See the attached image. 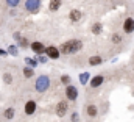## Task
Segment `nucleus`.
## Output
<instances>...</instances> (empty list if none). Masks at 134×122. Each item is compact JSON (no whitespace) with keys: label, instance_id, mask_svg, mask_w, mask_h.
I'll return each mask as SVG.
<instances>
[{"label":"nucleus","instance_id":"f257e3e1","mask_svg":"<svg viewBox=\"0 0 134 122\" xmlns=\"http://www.w3.org/2000/svg\"><path fill=\"white\" fill-rule=\"evenodd\" d=\"M81 49H83V42H81V41H78V39H70V41H67V42H64V44L61 45V53H64V55H72V53L80 52Z\"/></svg>","mask_w":134,"mask_h":122},{"label":"nucleus","instance_id":"f03ea898","mask_svg":"<svg viewBox=\"0 0 134 122\" xmlns=\"http://www.w3.org/2000/svg\"><path fill=\"white\" fill-rule=\"evenodd\" d=\"M34 88L37 92H45L50 88V78L48 75H39L36 78V83H34Z\"/></svg>","mask_w":134,"mask_h":122},{"label":"nucleus","instance_id":"7ed1b4c3","mask_svg":"<svg viewBox=\"0 0 134 122\" xmlns=\"http://www.w3.org/2000/svg\"><path fill=\"white\" fill-rule=\"evenodd\" d=\"M41 8V0H25V9L28 13H37Z\"/></svg>","mask_w":134,"mask_h":122},{"label":"nucleus","instance_id":"20e7f679","mask_svg":"<svg viewBox=\"0 0 134 122\" xmlns=\"http://www.w3.org/2000/svg\"><path fill=\"white\" fill-rule=\"evenodd\" d=\"M44 52H45L47 58H50V60H58L59 58V50L55 45H48L47 49H44Z\"/></svg>","mask_w":134,"mask_h":122},{"label":"nucleus","instance_id":"39448f33","mask_svg":"<svg viewBox=\"0 0 134 122\" xmlns=\"http://www.w3.org/2000/svg\"><path fill=\"white\" fill-rule=\"evenodd\" d=\"M66 95H67V100H76L78 97V89L72 85H66Z\"/></svg>","mask_w":134,"mask_h":122},{"label":"nucleus","instance_id":"423d86ee","mask_svg":"<svg viewBox=\"0 0 134 122\" xmlns=\"http://www.w3.org/2000/svg\"><path fill=\"white\" fill-rule=\"evenodd\" d=\"M123 31H125V33H128V34L134 31V19H133V17L125 19V22H123Z\"/></svg>","mask_w":134,"mask_h":122},{"label":"nucleus","instance_id":"0eeeda50","mask_svg":"<svg viewBox=\"0 0 134 122\" xmlns=\"http://www.w3.org/2000/svg\"><path fill=\"white\" fill-rule=\"evenodd\" d=\"M30 47H31V50H33L34 53H37V55H41V53H44V44L42 42H39V41H34L30 44Z\"/></svg>","mask_w":134,"mask_h":122},{"label":"nucleus","instance_id":"6e6552de","mask_svg":"<svg viewBox=\"0 0 134 122\" xmlns=\"http://www.w3.org/2000/svg\"><path fill=\"white\" fill-rule=\"evenodd\" d=\"M66 113H67V102H59L56 105V114L59 118H63V116H66Z\"/></svg>","mask_w":134,"mask_h":122},{"label":"nucleus","instance_id":"1a4fd4ad","mask_svg":"<svg viewBox=\"0 0 134 122\" xmlns=\"http://www.w3.org/2000/svg\"><path fill=\"white\" fill-rule=\"evenodd\" d=\"M34 111H36V102L34 100H28L25 103V114L31 116V114H34Z\"/></svg>","mask_w":134,"mask_h":122},{"label":"nucleus","instance_id":"9d476101","mask_svg":"<svg viewBox=\"0 0 134 122\" xmlns=\"http://www.w3.org/2000/svg\"><path fill=\"white\" fill-rule=\"evenodd\" d=\"M103 82H104L103 75H95V77H92V80L89 82V85H91L92 88H98V86L103 85Z\"/></svg>","mask_w":134,"mask_h":122},{"label":"nucleus","instance_id":"9b49d317","mask_svg":"<svg viewBox=\"0 0 134 122\" xmlns=\"http://www.w3.org/2000/svg\"><path fill=\"white\" fill-rule=\"evenodd\" d=\"M69 17H70L72 22H80V19H81V13H80L78 9H72L70 14H69Z\"/></svg>","mask_w":134,"mask_h":122},{"label":"nucleus","instance_id":"f8f14e48","mask_svg":"<svg viewBox=\"0 0 134 122\" xmlns=\"http://www.w3.org/2000/svg\"><path fill=\"white\" fill-rule=\"evenodd\" d=\"M59 6H61V0H50V3H48V9L50 11H58Z\"/></svg>","mask_w":134,"mask_h":122},{"label":"nucleus","instance_id":"ddd939ff","mask_svg":"<svg viewBox=\"0 0 134 122\" xmlns=\"http://www.w3.org/2000/svg\"><path fill=\"white\" fill-rule=\"evenodd\" d=\"M86 113H87V116L95 118V116H97V113H98V110H97V106H95V105H89V106L86 108Z\"/></svg>","mask_w":134,"mask_h":122},{"label":"nucleus","instance_id":"4468645a","mask_svg":"<svg viewBox=\"0 0 134 122\" xmlns=\"http://www.w3.org/2000/svg\"><path fill=\"white\" fill-rule=\"evenodd\" d=\"M101 63H103V58L98 57V55H97V57H91V58H89V64H91V66H98V64H101Z\"/></svg>","mask_w":134,"mask_h":122},{"label":"nucleus","instance_id":"2eb2a0df","mask_svg":"<svg viewBox=\"0 0 134 122\" xmlns=\"http://www.w3.org/2000/svg\"><path fill=\"white\" fill-rule=\"evenodd\" d=\"M33 75H34V67L27 66V67L24 69V77H25V78H31Z\"/></svg>","mask_w":134,"mask_h":122},{"label":"nucleus","instance_id":"dca6fc26","mask_svg":"<svg viewBox=\"0 0 134 122\" xmlns=\"http://www.w3.org/2000/svg\"><path fill=\"white\" fill-rule=\"evenodd\" d=\"M101 31H103V27H101L100 22H97V24L92 25V33L94 34H101Z\"/></svg>","mask_w":134,"mask_h":122},{"label":"nucleus","instance_id":"f3484780","mask_svg":"<svg viewBox=\"0 0 134 122\" xmlns=\"http://www.w3.org/2000/svg\"><path fill=\"white\" fill-rule=\"evenodd\" d=\"M80 82H81V85H86L89 82V72H83L80 75Z\"/></svg>","mask_w":134,"mask_h":122},{"label":"nucleus","instance_id":"a211bd4d","mask_svg":"<svg viewBox=\"0 0 134 122\" xmlns=\"http://www.w3.org/2000/svg\"><path fill=\"white\" fill-rule=\"evenodd\" d=\"M5 118L11 121V119L14 118V108H6V110H5Z\"/></svg>","mask_w":134,"mask_h":122},{"label":"nucleus","instance_id":"6ab92c4d","mask_svg":"<svg viewBox=\"0 0 134 122\" xmlns=\"http://www.w3.org/2000/svg\"><path fill=\"white\" fill-rule=\"evenodd\" d=\"M25 63H27L30 67H34V66L37 64V61H34L33 58H30V57H27V58H25Z\"/></svg>","mask_w":134,"mask_h":122},{"label":"nucleus","instance_id":"aec40b11","mask_svg":"<svg viewBox=\"0 0 134 122\" xmlns=\"http://www.w3.org/2000/svg\"><path fill=\"white\" fill-rule=\"evenodd\" d=\"M8 53H11L13 57H17V53H19V50L16 49V45H9V52Z\"/></svg>","mask_w":134,"mask_h":122},{"label":"nucleus","instance_id":"412c9836","mask_svg":"<svg viewBox=\"0 0 134 122\" xmlns=\"http://www.w3.org/2000/svg\"><path fill=\"white\" fill-rule=\"evenodd\" d=\"M6 3H8V6H13V8H16V6L20 3V0H6Z\"/></svg>","mask_w":134,"mask_h":122},{"label":"nucleus","instance_id":"4be33fe9","mask_svg":"<svg viewBox=\"0 0 134 122\" xmlns=\"http://www.w3.org/2000/svg\"><path fill=\"white\" fill-rule=\"evenodd\" d=\"M3 80H5V82H6V83H8V85H9V83H11V82H13V77H11V75H9V74H5V75H3Z\"/></svg>","mask_w":134,"mask_h":122},{"label":"nucleus","instance_id":"5701e85b","mask_svg":"<svg viewBox=\"0 0 134 122\" xmlns=\"http://www.w3.org/2000/svg\"><path fill=\"white\" fill-rule=\"evenodd\" d=\"M61 82H63L64 85L70 83V77H69V75H61Z\"/></svg>","mask_w":134,"mask_h":122},{"label":"nucleus","instance_id":"b1692460","mask_svg":"<svg viewBox=\"0 0 134 122\" xmlns=\"http://www.w3.org/2000/svg\"><path fill=\"white\" fill-rule=\"evenodd\" d=\"M120 41H122L120 34H112V42H120Z\"/></svg>","mask_w":134,"mask_h":122},{"label":"nucleus","instance_id":"393cba45","mask_svg":"<svg viewBox=\"0 0 134 122\" xmlns=\"http://www.w3.org/2000/svg\"><path fill=\"white\" fill-rule=\"evenodd\" d=\"M19 41H20V45H22V47H28V41H27V39L19 38Z\"/></svg>","mask_w":134,"mask_h":122},{"label":"nucleus","instance_id":"a878e982","mask_svg":"<svg viewBox=\"0 0 134 122\" xmlns=\"http://www.w3.org/2000/svg\"><path fill=\"white\" fill-rule=\"evenodd\" d=\"M72 122H78V113H73L72 114Z\"/></svg>","mask_w":134,"mask_h":122},{"label":"nucleus","instance_id":"bb28decb","mask_svg":"<svg viewBox=\"0 0 134 122\" xmlns=\"http://www.w3.org/2000/svg\"><path fill=\"white\" fill-rule=\"evenodd\" d=\"M39 63H47V58L42 57V53H41V57H39Z\"/></svg>","mask_w":134,"mask_h":122},{"label":"nucleus","instance_id":"cd10ccee","mask_svg":"<svg viewBox=\"0 0 134 122\" xmlns=\"http://www.w3.org/2000/svg\"><path fill=\"white\" fill-rule=\"evenodd\" d=\"M6 55H8V52L3 50V49H0V57H6Z\"/></svg>","mask_w":134,"mask_h":122}]
</instances>
